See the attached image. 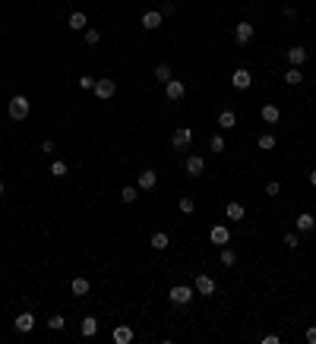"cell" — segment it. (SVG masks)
<instances>
[{
  "mask_svg": "<svg viewBox=\"0 0 316 344\" xmlns=\"http://www.w3.org/2000/svg\"><path fill=\"white\" fill-rule=\"evenodd\" d=\"M259 117L266 120V123H278V120H281V111H278V105H262Z\"/></svg>",
  "mask_w": 316,
  "mask_h": 344,
  "instance_id": "16",
  "label": "cell"
},
{
  "mask_svg": "<svg viewBox=\"0 0 316 344\" xmlns=\"http://www.w3.org/2000/svg\"><path fill=\"white\" fill-rule=\"evenodd\" d=\"M218 126H221V130H234V126H237V114H234V111H221V114H218Z\"/></svg>",
  "mask_w": 316,
  "mask_h": 344,
  "instance_id": "19",
  "label": "cell"
},
{
  "mask_svg": "<svg viewBox=\"0 0 316 344\" xmlns=\"http://www.w3.org/2000/svg\"><path fill=\"white\" fill-rule=\"evenodd\" d=\"M262 344H278V335H262Z\"/></svg>",
  "mask_w": 316,
  "mask_h": 344,
  "instance_id": "39",
  "label": "cell"
},
{
  "mask_svg": "<svg viewBox=\"0 0 316 344\" xmlns=\"http://www.w3.org/2000/svg\"><path fill=\"white\" fill-rule=\"evenodd\" d=\"M209 149L215 152V155H218V152H225V139H221V136H212V139H209Z\"/></svg>",
  "mask_w": 316,
  "mask_h": 344,
  "instance_id": "33",
  "label": "cell"
},
{
  "mask_svg": "<svg viewBox=\"0 0 316 344\" xmlns=\"http://www.w3.org/2000/svg\"><path fill=\"white\" fill-rule=\"evenodd\" d=\"M281 193V183H278V180H269V183H266V196H278Z\"/></svg>",
  "mask_w": 316,
  "mask_h": 344,
  "instance_id": "35",
  "label": "cell"
},
{
  "mask_svg": "<svg viewBox=\"0 0 316 344\" xmlns=\"http://www.w3.org/2000/svg\"><path fill=\"white\" fill-rule=\"evenodd\" d=\"M95 332H98V319L95 316H85L82 319V335L85 338H95Z\"/></svg>",
  "mask_w": 316,
  "mask_h": 344,
  "instance_id": "24",
  "label": "cell"
},
{
  "mask_svg": "<svg viewBox=\"0 0 316 344\" xmlns=\"http://www.w3.org/2000/svg\"><path fill=\"white\" fill-rule=\"evenodd\" d=\"M285 82H288V85H301V82H304L301 66H288V70H285Z\"/></svg>",
  "mask_w": 316,
  "mask_h": 344,
  "instance_id": "23",
  "label": "cell"
},
{
  "mask_svg": "<svg viewBox=\"0 0 316 344\" xmlns=\"http://www.w3.org/2000/svg\"><path fill=\"white\" fill-rule=\"evenodd\" d=\"M29 111H32V101L25 98V95H13L10 105H6V114H10V120H25V117H29Z\"/></svg>",
  "mask_w": 316,
  "mask_h": 344,
  "instance_id": "1",
  "label": "cell"
},
{
  "mask_svg": "<svg viewBox=\"0 0 316 344\" xmlns=\"http://www.w3.org/2000/svg\"><path fill=\"white\" fill-rule=\"evenodd\" d=\"M294 228L304 230V234H310V230L316 228V218H313L310 212H301V215H297V225H294Z\"/></svg>",
  "mask_w": 316,
  "mask_h": 344,
  "instance_id": "15",
  "label": "cell"
},
{
  "mask_svg": "<svg viewBox=\"0 0 316 344\" xmlns=\"http://www.w3.org/2000/svg\"><path fill=\"white\" fill-rule=\"evenodd\" d=\"M165 22V16H161L158 10H149V13H142V29H149V32H155L158 25Z\"/></svg>",
  "mask_w": 316,
  "mask_h": 344,
  "instance_id": "12",
  "label": "cell"
},
{
  "mask_svg": "<svg viewBox=\"0 0 316 344\" xmlns=\"http://www.w3.org/2000/svg\"><path fill=\"white\" fill-rule=\"evenodd\" d=\"M0 196H3V180H0Z\"/></svg>",
  "mask_w": 316,
  "mask_h": 344,
  "instance_id": "41",
  "label": "cell"
},
{
  "mask_svg": "<svg viewBox=\"0 0 316 344\" xmlns=\"http://www.w3.org/2000/svg\"><path fill=\"white\" fill-rule=\"evenodd\" d=\"M285 246L288 249H297V234H294V230H288V234H285Z\"/></svg>",
  "mask_w": 316,
  "mask_h": 344,
  "instance_id": "36",
  "label": "cell"
},
{
  "mask_svg": "<svg viewBox=\"0 0 316 344\" xmlns=\"http://www.w3.org/2000/svg\"><path fill=\"white\" fill-rule=\"evenodd\" d=\"M184 92H187V85H184L181 79H168V82H165V98H168V101H181Z\"/></svg>",
  "mask_w": 316,
  "mask_h": 344,
  "instance_id": "6",
  "label": "cell"
},
{
  "mask_svg": "<svg viewBox=\"0 0 316 344\" xmlns=\"http://www.w3.org/2000/svg\"><path fill=\"white\" fill-rule=\"evenodd\" d=\"M85 25H89V19H85V13H82V10L70 13V29H73V32H85Z\"/></svg>",
  "mask_w": 316,
  "mask_h": 344,
  "instance_id": "20",
  "label": "cell"
},
{
  "mask_svg": "<svg viewBox=\"0 0 316 344\" xmlns=\"http://www.w3.org/2000/svg\"><path fill=\"white\" fill-rule=\"evenodd\" d=\"M133 341V329L130 325H117L114 329V344H130Z\"/></svg>",
  "mask_w": 316,
  "mask_h": 344,
  "instance_id": "17",
  "label": "cell"
},
{
  "mask_svg": "<svg viewBox=\"0 0 316 344\" xmlns=\"http://www.w3.org/2000/svg\"><path fill=\"white\" fill-rule=\"evenodd\" d=\"M136 196H139V193H136V186H124V190H121V199L130 202V205L136 202Z\"/></svg>",
  "mask_w": 316,
  "mask_h": 344,
  "instance_id": "30",
  "label": "cell"
},
{
  "mask_svg": "<svg viewBox=\"0 0 316 344\" xmlns=\"http://www.w3.org/2000/svg\"><path fill=\"white\" fill-rule=\"evenodd\" d=\"M225 215H228L231 221H241L244 215H247V209H244L241 202H228V205H225Z\"/></svg>",
  "mask_w": 316,
  "mask_h": 344,
  "instance_id": "21",
  "label": "cell"
},
{
  "mask_svg": "<svg viewBox=\"0 0 316 344\" xmlns=\"http://www.w3.org/2000/svg\"><path fill=\"white\" fill-rule=\"evenodd\" d=\"M89 287H92L89 278H73V281H70V290H73L76 297H85V294H89Z\"/></svg>",
  "mask_w": 316,
  "mask_h": 344,
  "instance_id": "22",
  "label": "cell"
},
{
  "mask_svg": "<svg viewBox=\"0 0 316 344\" xmlns=\"http://www.w3.org/2000/svg\"><path fill=\"white\" fill-rule=\"evenodd\" d=\"M209 240L215 246H228V240H231V230H228L225 225H212V230H209Z\"/></svg>",
  "mask_w": 316,
  "mask_h": 344,
  "instance_id": "9",
  "label": "cell"
},
{
  "mask_svg": "<svg viewBox=\"0 0 316 344\" xmlns=\"http://www.w3.org/2000/svg\"><path fill=\"white\" fill-rule=\"evenodd\" d=\"M250 38H253V25L250 22H237L234 25V41L237 45H250Z\"/></svg>",
  "mask_w": 316,
  "mask_h": 344,
  "instance_id": "10",
  "label": "cell"
},
{
  "mask_svg": "<svg viewBox=\"0 0 316 344\" xmlns=\"http://www.w3.org/2000/svg\"><path fill=\"white\" fill-rule=\"evenodd\" d=\"M310 183H313V186H316V168H313V171H310Z\"/></svg>",
  "mask_w": 316,
  "mask_h": 344,
  "instance_id": "40",
  "label": "cell"
},
{
  "mask_svg": "<svg viewBox=\"0 0 316 344\" xmlns=\"http://www.w3.org/2000/svg\"><path fill=\"white\" fill-rule=\"evenodd\" d=\"M155 79H158V82L174 79V76H171V66H168V63H158V66H155Z\"/></svg>",
  "mask_w": 316,
  "mask_h": 344,
  "instance_id": "26",
  "label": "cell"
},
{
  "mask_svg": "<svg viewBox=\"0 0 316 344\" xmlns=\"http://www.w3.org/2000/svg\"><path fill=\"white\" fill-rule=\"evenodd\" d=\"M136 183H139V190H152V186L158 183V174H155L152 168H146V171L139 174V180H136Z\"/></svg>",
  "mask_w": 316,
  "mask_h": 344,
  "instance_id": "14",
  "label": "cell"
},
{
  "mask_svg": "<svg viewBox=\"0 0 316 344\" xmlns=\"http://www.w3.org/2000/svg\"><path fill=\"white\" fill-rule=\"evenodd\" d=\"M168 297H171V303H177V306H187L193 300V287H187V285H174L168 290Z\"/></svg>",
  "mask_w": 316,
  "mask_h": 344,
  "instance_id": "4",
  "label": "cell"
},
{
  "mask_svg": "<svg viewBox=\"0 0 316 344\" xmlns=\"http://www.w3.org/2000/svg\"><path fill=\"white\" fill-rule=\"evenodd\" d=\"M184 171H187V177H199L202 171H206V161H202V155H190V158L184 161Z\"/></svg>",
  "mask_w": 316,
  "mask_h": 344,
  "instance_id": "7",
  "label": "cell"
},
{
  "mask_svg": "<svg viewBox=\"0 0 316 344\" xmlns=\"http://www.w3.org/2000/svg\"><path fill=\"white\" fill-rule=\"evenodd\" d=\"M95 98L98 101H108V98H114V92H117V82L114 79H108V76H101V79H95Z\"/></svg>",
  "mask_w": 316,
  "mask_h": 344,
  "instance_id": "2",
  "label": "cell"
},
{
  "mask_svg": "<svg viewBox=\"0 0 316 344\" xmlns=\"http://www.w3.org/2000/svg\"><path fill=\"white\" fill-rule=\"evenodd\" d=\"M259 149H262V152H272V149H275V136H272V133H262V136H259Z\"/></svg>",
  "mask_w": 316,
  "mask_h": 344,
  "instance_id": "28",
  "label": "cell"
},
{
  "mask_svg": "<svg viewBox=\"0 0 316 344\" xmlns=\"http://www.w3.org/2000/svg\"><path fill=\"white\" fill-rule=\"evenodd\" d=\"M307 341L316 344V325H310V329H307Z\"/></svg>",
  "mask_w": 316,
  "mask_h": 344,
  "instance_id": "38",
  "label": "cell"
},
{
  "mask_svg": "<svg viewBox=\"0 0 316 344\" xmlns=\"http://www.w3.org/2000/svg\"><path fill=\"white\" fill-rule=\"evenodd\" d=\"M231 85H234V89H250V85H253L250 70H247V66H237L234 76H231Z\"/></svg>",
  "mask_w": 316,
  "mask_h": 344,
  "instance_id": "8",
  "label": "cell"
},
{
  "mask_svg": "<svg viewBox=\"0 0 316 344\" xmlns=\"http://www.w3.org/2000/svg\"><path fill=\"white\" fill-rule=\"evenodd\" d=\"M190 142H193V130L190 126H177L174 130V136H171V149H190Z\"/></svg>",
  "mask_w": 316,
  "mask_h": 344,
  "instance_id": "3",
  "label": "cell"
},
{
  "mask_svg": "<svg viewBox=\"0 0 316 344\" xmlns=\"http://www.w3.org/2000/svg\"><path fill=\"white\" fill-rule=\"evenodd\" d=\"M41 152H48V155L54 152V139H45V142H41Z\"/></svg>",
  "mask_w": 316,
  "mask_h": 344,
  "instance_id": "37",
  "label": "cell"
},
{
  "mask_svg": "<svg viewBox=\"0 0 316 344\" xmlns=\"http://www.w3.org/2000/svg\"><path fill=\"white\" fill-rule=\"evenodd\" d=\"M66 171H70V168H66V161H61V158L51 161V177H66Z\"/></svg>",
  "mask_w": 316,
  "mask_h": 344,
  "instance_id": "25",
  "label": "cell"
},
{
  "mask_svg": "<svg viewBox=\"0 0 316 344\" xmlns=\"http://www.w3.org/2000/svg\"><path fill=\"white\" fill-rule=\"evenodd\" d=\"M285 57H288V63H291V66H301L304 60H307V48L294 45V48H288V51H285Z\"/></svg>",
  "mask_w": 316,
  "mask_h": 344,
  "instance_id": "13",
  "label": "cell"
},
{
  "mask_svg": "<svg viewBox=\"0 0 316 344\" xmlns=\"http://www.w3.org/2000/svg\"><path fill=\"white\" fill-rule=\"evenodd\" d=\"M218 259H221V265H225V269H231V265L237 262V253H234V249H221Z\"/></svg>",
  "mask_w": 316,
  "mask_h": 344,
  "instance_id": "27",
  "label": "cell"
},
{
  "mask_svg": "<svg viewBox=\"0 0 316 344\" xmlns=\"http://www.w3.org/2000/svg\"><path fill=\"white\" fill-rule=\"evenodd\" d=\"M177 209H181L184 215H193V209H196V202L190 199V196H184V199H181V202H177Z\"/></svg>",
  "mask_w": 316,
  "mask_h": 344,
  "instance_id": "29",
  "label": "cell"
},
{
  "mask_svg": "<svg viewBox=\"0 0 316 344\" xmlns=\"http://www.w3.org/2000/svg\"><path fill=\"white\" fill-rule=\"evenodd\" d=\"M101 35H98V29H85V45H98Z\"/></svg>",
  "mask_w": 316,
  "mask_h": 344,
  "instance_id": "34",
  "label": "cell"
},
{
  "mask_svg": "<svg viewBox=\"0 0 316 344\" xmlns=\"http://www.w3.org/2000/svg\"><path fill=\"white\" fill-rule=\"evenodd\" d=\"M79 89L82 92H92V89H95V76H79Z\"/></svg>",
  "mask_w": 316,
  "mask_h": 344,
  "instance_id": "31",
  "label": "cell"
},
{
  "mask_svg": "<svg viewBox=\"0 0 316 344\" xmlns=\"http://www.w3.org/2000/svg\"><path fill=\"white\" fill-rule=\"evenodd\" d=\"M13 329L22 332V335H29L32 329H35V316H32V313H19V316H16V322H13Z\"/></svg>",
  "mask_w": 316,
  "mask_h": 344,
  "instance_id": "11",
  "label": "cell"
},
{
  "mask_svg": "<svg viewBox=\"0 0 316 344\" xmlns=\"http://www.w3.org/2000/svg\"><path fill=\"white\" fill-rule=\"evenodd\" d=\"M63 325H66V319H63V316H51V319H48V329H54V332H61Z\"/></svg>",
  "mask_w": 316,
  "mask_h": 344,
  "instance_id": "32",
  "label": "cell"
},
{
  "mask_svg": "<svg viewBox=\"0 0 316 344\" xmlns=\"http://www.w3.org/2000/svg\"><path fill=\"white\" fill-rule=\"evenodd\" d=\"M193 290H199L202 297H212V294H215V278H212V275H196Z\"/></svg>",
  "mask_w": 316,
  "mask_h": 344,
  "instance_id": "5",
  "label": "cell"
},
{
  "mask_svg": "<svg viewBox=\"0 0 316 344\" xmlns=\"http://www.w3.org/2000/svg\"><path fill=\"white\" fill-rule=\"evenodd\" d=\"M149 243H152V249H158V253H161V249H168V246H171V237L165 234V230H155Z\"/></svg>",
  "mask_w": 316,
  "mask_h": 344,
  "instance_id": "18",
  "label": "cell"
}]
</instances>
